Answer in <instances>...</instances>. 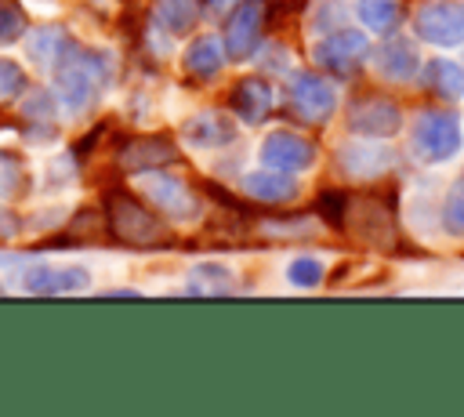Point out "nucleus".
<instances>
[{
	"instance_id": "f257e3e1",
	"label": "nucleus",
	"mask_w": 464,
	"mask_h": 417,
	"mask_svg": "<svg viewBox=\"0 0 464 417\" xmlns=\"http://www.w3.org/2000/svg\"><path fill=\"white\" fill-rule=\"evenodd\" d=\"M109 225L127 247H156L167 239V225L130 196H109Z\"/></svg>"
},
{
	"instance_id": "f03ea898",
	"label": "nucleus",
	"mask_w": 464,
	"mask_h": 417,
	"mask_svg": "<svg viewBox=\"0 0 464 417\" xmlns=\"http://www.w3.org/2000/svg\"><path fill=\"white\" fill-rule=\"evenodd\" d=\"M181 134L192 149H221L236 138V127L225 112H199L181 127Z\"/></svg>"
},
{
	"instance_id": "7ed1b4c3",
	"label": "nucleus",
	"mask_w": 464,
	"mask_h": 417,
	"mask_svg": "<svg viewBox=\"0 0 464 417\" xmlns=\"http://www.w3.org/2000/svg\"><path fill=\"white\" fill-rule=\"evenodd\" d=\"M22 283H25L29 294H72V290L87 286V268H51V265H40V268H29Z\"/></svg>"
},
{
	"instance_id": "20e7f679",
	"label": "nucleus",
	"mask_w": 464,
	"mask_h": 417,
	"mask_svg": "<svg viewBox=\"0 0 464 417\" xmlns=\"http://www.w3.org/2000/svg\"><path fill=\"white\" fill-rule=\"evenodd\" d=\"M261 160H265L268 167H276V170H297V167H308V160H312V145H304V141L294 138V134L276 131V134L265 138V145H261Z\"/></svg>"
},
{
	"instance_id": "39448f33",
	"label": "nucleus",
	"mask_w": 464,
	"mask_h": 417,
	"mask_svg": "<svg viewBox=\"0 0 464 417\" xmlns=\"http://www.w3.org/2000/svg\"><path fill=\"white\" fill-rule=\"evenodd\" d=\"M257 25H261V4L257 0H243L228 18V54L232 58H243L254 47Z\"/></svg>"
},
{
	"instance_id": "423d86ee",
	"label": "nucleus",
	"mask_w": 464,
	"mask_h": 417,
	"mask_svg": "<svg viewBox=\"0 0 464 417\" xmlns=\"http://www.w3.org/2000/svg\"><path fill=\"white\" fill-rule=\"evenodd\" d=\"M145 192H149V199L163 210V214H170V218H188L192 214V196H188V189L181 185V181H170V178H160V174H149L145 178Z\"/></svg>"
},
{
	"instance_id": "0eeeda50",
	"label": "nucleus",
	"mask_w": 464,
	"mask_h": 417,
	"mask_svg": "<svg viewBox=\"0 0 464 417\" xmlns=\"http://www.w3.org/2000/svg\"><path fill=\"white\" fill-rule=\"evenodd\" d=\"M174 156L178 152H174V145L167 138H141V141H134V145L123 149V167H130V170H152V167L170 163Z\"/></svg>"
},
{
	"instance_id": "6e6552de",
	"label": "nucleus",
	"mask_w": 464,
	"mask_h": 417,
	"mask_svg": "<svg viewBox=\"0 0 464 417\" xmlns=\"http://www.w3.org/2000/svg\"><path fill=\"white\" fill-rule=\"evenodd\" d=\"M62 47H65V36H62V29H54V25H36V29H29V36H25V54H29V62H33L36 69H51V65L58 62Z\"/></svg>"
},
{
	"instance_id": "1a4fd4ad",
	"label": "nucleus",
	"mask_w": 464,
	"mask_h": 417,
	"mask_svg": "<svg viewBox=\"0 0 464 417\" xmlns=\"http://www.w3.org/2000/svg\"><path fill=\"white\" fill-rule=\"evenodd\" d=\"M232 105H236V112H239L243 120L257 123V120L272 109V91H268L261 80H243V83H236Z\"/></svg>"
},
{
	"instance_id": "9d476101",
	"label": "nucleus",
	"mask_w": 464,
	"mask_h": 417,
	"mask_svg": "<svg viewBox=\"0 0 464 417\" xmlns=\"http://www.w3.org/2000/svg\"><path fill=\"white\" fill-rule=\"evenodd\" d=\"M196 18H199L196 0H160V4H156V22H160L170 36L188 33V29L196 25Z\"/></svg>"
},
{
	"instance_id": "9b49d317",
	"label": "nucleus",
	"mask_w": 464,
	"mask_h": 417,
	"mask_svg": "<svg viewBox=\"0 0 464 417\" xmlns=\"http://www.w3.org/2000/svg\"><path fill=\"white\" fill-rule=\"evenodd\" d=\"M221 58H225V54H221L218 40H214V36H199V40L188 47V54H185V69H188L192 76L210 80V76H218Z\"/></svg>"
},
{
	"instance_id": "f8f14e48",
	"label": "nucleus",
	"mask_w": 464,
	"mask_h": 417,
	"mask_svg": "<svg viewBox=\"0 0 464 417\" xmlns=\"http://www.w3.org/2000/svg\"><path fill=\"white\" fill-rule=\"evenodd\" d=\"M243 189L257 199H268V203H279V199L294 196V185L286 178H276V174H250V178H243Z\"/></svg>"
},
{
	"instance_id": "ddd939ff",
	"label": "nucleus",
	"mask_w": 464,
	"mask_h": 417,
	"mask_svg": "<svg viewBox=\"0 0 464 417\" xmlns=\"http://www.w3.org/2000/svg\"><path fill=\"white\" fill-rule=\"evenodd\" d=\"M294 98H297V105L308 109L312 116H315V112H326V105H330V91H326L315 76H301L297 87H294Z\"/></svg>"
},
{
	"instance_id": "4468645a",
	"label": "nucleus",
	"mask_w": 464,
	"mask_h": 417,
	"mask_svg": "<svg viewBox=\"0 0 464 417\" xmlns=\"http://www.w3.org/2000/svg\"><path fill=\"white\" fill-rule=\"evenodd\" d=\"M22 33H25V18H22V11H18L14 4L0 0V44L18 40Z\"/></svg>"
},
{
	"instance_id": "2eb2a0df",
	"label": "nucleus",
	"mask_w": 464,
	"mask_h": 417,
	"mask_svg": "<svg viewBox=\"0 0 464 417\" xmlns=\"http://www.w3.org/2000/svg\"><path fill=\"white\" fill-rule=\"evenodd\" d=\"M22 178H25L22 163L11 152H0V196H14L22 189Z\"/></svg>"
},
{
	"instance_id": "dca6fc26",
	"label": "nucleus",
	"mask_w": 464,
	"mask_h": 417,
	"mask_svg": "<svg viewBox=\"0 0 464 417\" xmlns=\"http://www.w3.org/2000/svg\"><path fill=\"white\" fill-rule=\"evenodd\" d=\"M22 83H25L22 69H18L14 62H0V102H4V98H14V94L22 91Z\"/></svg>"
},
{
	"instance_id": "f3484780",
	"label": "nucleus",
	"mask_w": 464,
	"mask_h": 417,
	"mask_svg": "<svg viewBox=\"0 0 464 417\" xmlns=\"http://www.w3.org/2000/svg\"><path fill=\"white\" fill-rule=\"evenodd\" d=\"M290 279L294 283H315L319 279V265L308 261V257H297V261H290Z\"/></svg>"
},
{
	"instance_id": "a211bd4d",
	"label": "nucleus",
	"mask_w": 464,
	"mask_h": 417,
	"mask_svg": "<svg viewBox=\"0 0 464 417\" xmlns=\"http://www.w3.org/2000/svg\"><path fill=\"white\" fill-rule=\"evenodd\" d=\"M29 98H33V102H25V112H29V116H51V112H54V102H51L44 91H33Z\"/></svg>"
},
{
	"instance_id": "6ab92c4d",
	"label": "nucleus",
	"mask_w": 464,
	"mask_h": 417,
	"mask_svg": "<svg viewBox=\"0 0 464 417\" xmlns=\"http://www.w3.org/2000/svg\"><path fill=\"white\" fill-rule=\"evenodd\" d=\"M11 236H18V221L7 210H0V239H11Z\"/></svg>"
},
{
	"instance_id": "aec40b11",
	"label": "nucleus",
	"mask_w": 464,
	"mask_h": 417,
	"mask_svg": "<svg viewBox=\"0 0 464 417\" xmlns=\"http://www.w3.org/2000/svg\"><path fill=\"white\" fill-rule=\"evenodd\" d=\"M236 7V0H207V11L210 15H225V11H232Z\"/></svg>"
},
{
	"instance_id": "412c9836",
	"label": "nucleus",
	"mask_w": 464,
	"mask_h": 417,
	"mask_svg": "<svg viewBox=\"0 0 464 417\" xmlns=\"http://www.w3.org/2000/svg\"><path fill=\"white\" fill-rule=\"evenodd\" d=\"M0 290H4V286H0Z\"/></svg>"
}]
</instances>
